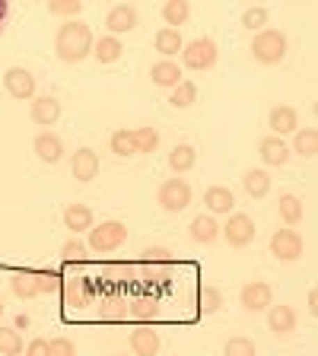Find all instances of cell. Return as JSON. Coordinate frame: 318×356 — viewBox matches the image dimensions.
<instances>
[{"mask_svg":"<svg viewBox=\"0 0 318 356\" xmlns=\"http://www.w3.org/2000/svg\"><path fill=\"white\" fill-rule=\"evenodd\" d=\"M93 42L96 38H93V29L86 22L67 19L58 29V35H54V54L64 64H80V60H86L93 54Z\"/></svg>","mask_w":318,"mask_h":356,"instance_id":"1","label":"cell"},{"mask_svg":"<svg viewBox=\"0 0 318 356\" xmlns=\"http://www.w3.org/2000/svg\"><path fill=\"white\" fill-rule=\"evenodd\" d=\"M252 58L267 67L280 64L287 58V35L280 29H258L252 35Z\"/></svg>","mask_w":318,"mask_h":356,"instance_id":"2","label":"cell"},{"mask_svg":"<svg viewBox=\"0 0 318 356\" xmlns=\"http://www.w3.org/2000/svg\"><path fill=\"white\" fill-rule=\"evenodd\" d=\"M127 242V226L121 220H105L99 226L89 229V242L86 248L96 254H109V252H118L121 245Z\"/></svg>","mask_w":318,"mask_h":356,"instance_id":"3","label":"cell"},{"mask_svg":"<svg viewBox=\"0 0 318 356\" xmlns=\"http://www.w3.org/2000/svg\"><path fill=\"white\" fill-rule=\"evenodd\" d=\"M191 185H188L185 178H169L163 185L156 188V204L166 210V213H182V210L191 204Z\"/></svg>","mask_w":318,"mask_h":356,"instance_id":"4","label":"cell"},{"mask_svg":"<svg viewBox=\"0 0 318 356\" xmlns=\"http://www.w3.org/2000/svg\"><path fill=\"white\" fill-rule=\"evenodd\" d=\"M220 58V48H216L214 38H194L182 48V70H210Z\"/></svg>","mask_w":318,"mask_h":356,"instance_id":"5","label":"cell"},{"mask_svg":"<svg viewBox=\"0 0 318 356\" xmlns=\"http://www.w3.org/2000/svg\"><path fill=\"white\" fill-rule=\"evenodd\" d=\"M220 232L226 238V245L248 248L255 242V220L248 213H230V220H226V226H220Z\"/></svg>","mask_w":318,"mask_h":356,"instance_id":"6","label":"cell"},{"mask_svg":"<svg viewBox=\"0 0 318 356\" xmlns=\"http://www.w3.org/2000/svg\"><path fill=\"white\" fill-rule=\"evenodd\" d=\"M303 248H305V242L296 229H277L274 236H271V254H274L277 261H283V264L303 258Z\"/></svg>","mask_w":318,"mask_h":356,"instance_id":"7","label":"cell"},{"mask_svg":"<svg viewBox=\"0 0 318 356\" xmlns=\"http://www.w3.org/2000/svg\"><path fill=\"white\" fill-rule=\"evenodd\" d=\"M3 86H7V92L13 99H35V86H38V80L32 76V70H26V67H10L7 74H3Z\"/></svg>","mask_w":318,"mask_h":356,"instance_id":"8","label":"cell"},{"mask_svg":"<svg viewBox=\"0 0 318 356\" xmlns=\"http://www.w3.org/2000/svg\"><path fill=\"white\" fill-rule=\"evenodd\" d=\"M137 7L134 3H115V7L105 13V29H109V35H125V32L137 29Z\"/></svg>","mask_w":318,"mask_h":356,"instance_id":"9","label":"cell"},{"mask_svg":"<svg viewBox=\"0 0 318 356\" xmlns=\"http://www.w3.org/2000/svg\"><path fill=\"white\" fill-rule=\"evenodd\" d=\"M239 302H242V309H248V312H264V309H271V302H274V293H271V286H267L264 280H252L242 286Z\"/></svg>","mask_w":318,"mask_h":356,"instance_id":"10","label":"cell"},{"mask_svg":"<svg viewBox=\"0 0 318 356\" xmlns=\"http://www.w3.org/2000/svg\"><path fill=\"white\" fill-rule=\"evenodd\" d=\"M258 156H261V163H264V165L280 169V165L289 163V143L283 140V137L267 134V137H261V140H258Z\"/></svg>","mask_w":318,"mask_h":356,"instance_id":"11","label":"cell"},{"mask_svg":"<svg viewBox=\"0 0 318 356\" xmlns=\"http://www.w3.org/2000/svg\"><path fill=\"white\" fill-rule=\"evenodd\" d=\"M204 207H207L210 216H230L236 213V194L223 185H210L204 191Z\"/></svg>","mask_w":318,"mask_h":356,"instance_id":"12","label":"cell"},{"mask_svg":"<svg viewBox=\"0 0 318 356\" xmlns=\"http://www.w3.org/2000/svg\"><path fill=\"white\" fill-rule=\"evenodd\" d=\"M70 175L77 178V181H93V178L99 175V156L96 149H89V147H80L74 156H70Z\"/></svg>","mask_w":318,"mask_h":356,"instance_id":"13","label":"cell"},{"mask_svg":"<svg viewBox=\"0 0 318 356\" xmlns=\"http://www.w3.org/2000/svg\"><path fill=\"white\" fill-rule=\"evenodd\" d=\"M150 80H153V86L159 89H175L178 83L185 80V70H182V64L178 60H156L153 67H150Z\"/></svg>","mask_w":318,"mask_h":356,"instance_id":"14","label":"cell"},{"mask_svg":"<svg viewBox=\"0 0 318 356\" xmlns=\"http://www.w3.org/2000/svg\"><path fill=\"white\" fill-rule=\"evenodd\" d=\"M32 149H35V156L42 159V163H48V165H54V163H61V159H64V140H61L58 134H51V131L35 134Z\"/></svg>","mask_w":318,"mask_h":356,"instance_id":"15","label":"cell"},{"mask_svg":"<svg viewBox=\"0 0 318 356\" xmlns=\"http://www.w3.org/2000/svg\"><path fill=\"white\" fill-rule=\"evenodd\" d=\"M29 118L35 121L38 127L58 124V118H61V102H58L54 96H35V99H32V105H29Z\"/></svg>","mask_w":318,"mask_h":356,"instance_id":"16","label":"cell"},{"mask_svg":"<svg viewBox=\"0 0 318 356\" xmlns=\"http://www.w3.org/2000/svg\"><path fill=\"white\" fill-rule=\"evenodd\" d=\"M127 341H131V356H156L163 347V337L153 327H134L127 334Z\"/></svg>","mask_w":318,"mask_h":356,"instance_id":"17","label":"cell"},{"mask_svg":"<svg viewBox=\"0 0 318 356\" xmlns=\"http://www.w3.org/2000/svg\"><path fill=\"white\" fill-rule=\"evenodd\" d=\"M267 121H271L274 137H287V134L299 131V111L293 108V105H274L271 115H267Z\"/></svg>","mask_w":318,"mask_h":356,"instance_id":"18","label":"cell"},{"mask_svg":"<svg viewBox=\"0 0 318 356\" xmlns=\"http://www.w3.org/2000/svg\"><path fill=\"white\" fill-rule=\"evenodd\" d=\"M296 325H299V318H296V309H293V305H274V309H267V327L274 334H280V337L293 334Z\"/></svg>","mask_w":318,"mask_h":356,"instance_id":"19","label":"cell"},{"mask_svg":"<svg viewBox=\"0 0 318 356\" xmlns=\"http://www.w3.org/2000/svg\"><path fill=\"white\" fill-rule=\"evenodd\" d=\"M61 289H64V305L67 309H83V305L93 299V293H89V283L83 280V277H64L61 280Z\"/></svg>","mask_w":318,"mask_h":356,"instance_id":"20","label":"cell"},{"mask_svg":"<svg viewBox=\"0 0 318 356\" xmlns=\"http://www.w3.org/2000/svg\"><path fill=\"white\" fill-rule=\"evenodd\" d=\"M188 232H191V238L198 245H210L220 238V222H216V216L210 213H200L191 220V226H188Z\"/></svg>","mask_w":318,"mask_h":356,"instance_id":"21","label":"cell"},{"mask_svg":"<svg viewBox=\"0 0 318 356\" xmlns=\"http://www.w3.org/2000/svg\"><path fill=\"white\" fill-rule=\"evenodd\" d=\"M121 54H125V44H121V38L115 35H99L96 42H93V58L99 60V64H115V60H121Z\"/></svg>","mask_w":318,"mask_h":356,"instance_id":"22","label":"cell"},{"mask_svg":"<svg viewBox=\"0 0 318 356\" xmlns=\"http://www.w3.org/2000/svg\"><path fill=\"white\" fill-rule=\"evenodd\" d=\"M153 48L156 54H163V60H172V54H182V48H185V42H182V32L178 29H159L153 35Z\"/></svg>","mask_w":318,"mask_h":356,"instance_id":"23","label":"cell"},{"mask_svg":"<svg viewBox=\"0 0 318 356\" xmlns=\"http://www.w3.org/2000/svg\"><path fill=\"white\" fill-rule=\"evenodd\" d=\"M242 188H245V194L255 197V200L267 197V194H271V172L267 169H248L242 175Z\"/></svg>","mask_w":318,"mask_h":356,"instance_id":"24","label":"cell"},{"mask_svg":"<svg viewBox=\"0 0 318 356\" xmlns=\"http://www.w3.org/2000/svg\"><path fill=\"white\" fill-rule=\"evenodd\" d=\"M93 210L86 207V204H70V207H64V226L70 232H89L93 229Z\"/></svg>","mask_w":318,"mask_h":356,"instance_id":"25","label":"cell"},{"mask_svg":"<svg viewBox=\"0 0 318 356\" xmlns=\"http://www.w3.org/2000/svg\"><path fill=\"white\" fill-rule=\"evenodd\" d=\"M194 165H198V149H194L191 143H178V147H172L169 169L175 172V175H185V172H191Z\"/></svg>","mask_w":318,"mask_h":356,"instance_id":"26","label":"cell"},{"mask_svg":"<svg viewBox=\"0 0 318 356\" xmlns=\"http://www.w3.org/2000/svg\"><path fill=\"white\" fill-rule=\"evenodd\" d=\"M315 149H318V134H315V127H299V131L293 134L289 153H296L299 159H315Z\"/></svg>","mask_w":318,"mask_h":356,"instance_id":"27","label":"cell"},{"mask_svg":"<svg viewBox=\"0 0 318 356\" xmlns=\"http://www.w3.org/2000/svg\"><path fill=\"white\" fill-rule=\"evenodd\" d=\"M10 289L16 299H35L38 296V283H35V270H13L10 274Z\"/></svg>","mask_w":318,"mask_h":356,"instance_id":"28","label":"cell"},{"mask_svg":"<svg viewBox=\"0 0 318 356\" xmlns=\"http://www.w3.org/2000/svg\"><path fill=\"white\" fill-rule=\"evenodd\" d=\"M277 210H280V220L287 222V229H289V226H296V222H303V216H305L303 200H299L296 194H280Z\"/></svg>","mask_w":318,"mask_h":356,"instance_id":"29","label":"cell"},{"mask_svg":"<svg viewBox=\"0 0 318 356\" xmlns=\"http://www.w3.org/2000/svg\"><path fill=\"white\" fill-rule=\"evenodd\" d=\"M163 19L169 29H178L182 22H188V16H191V3L188 0H169V3H163Z\"/></svg>","mask_w":318,"mask_h":356,"instance_id":"30","label":"cell"},{"mask_svg":"<svg viewBox=\"0 0 318 356\" xmlns=\"http://www.w3.org/2000/svg\"><path fill=\"white\" fill-rule=\"evenodd\" d=\"M109 147L115 156L127 159V156H137V147H134V131H111Z\"/></svg>","mask_w":318,"mask_h":356,"instance_id":"31","label":"cell"},{"mask_svg":"<svg viewBox=\"0 0 318 356\" xmlns=\"http://www.w3.org/2000/svg\"><path fill=\"white\" fill-rule=\"evenodd\" d=\"M134 147H137V153H156L159 149V131L156 127H137L134 131Z\"/></svg>","mask_w":318,"mask_h":356,"instance_id":"32","label":"cell"},{"mask_svg":"<svg viewBox=\"0 0 318 356\" xmlns=\"http://www.w3.org/2000/svg\"><path fill=\"white\" fill-rule=\"evenodd\" d=\"M22 350H26L22 334L13 331V327H0V353L3 356H19Z\"/></svg>","mask_w":318,"mask_h":356,"instance_id":"33","label":"cell"},{"mask_svg":"<svg viewBox=\"0 0 318 356\" xmlns=\"http://www.w3.org/2000/svg\"><path fill=\"white\" fill-rule=\"evenodd\" d=\"M223 353L226 356H255L258 350H255V341L252 337H242V334H232L230 341L223 343Z\"/></svg>","mask_w":318,"mask_h":356,"instance_id":"34","label":"cell"},{"mask_svg":"<svg viewBox=\"0 0 318 356\" xmlns=\"http://www.w3.org/2000/svg\"><path fill=\"white\" fill-rule=\"evenodd\" d=\"M194 99H198V86L191 80H182L172 89V105L175 108H188V105H194Z\"/></svg>","mask_w":318,"mask_h":356,"instance_id":"35","label":"cell"},{"mask_svg":"<svg viewBox=\"0 0 318 356\" xmlns=\"http://www.w3.org/2000/svg\"><path fill=\"white\" fill-rule=\"evenodd\" d=\"M267 19H271V10L267 7H248L242 13V26L245 29H267Z\"/></svg>","mask_w":318,"mask_h":356,"instance_id":"36","label":"cell"},{"mask_svg":"<svg viewBox=\"0 0 318 356\" xmlns=\"http://www.w3.org/2000/svg\"><path fill=\"white\" fill-rule=\"evenodd\" d=\"M89 248L80 242V238H67L64 245H61V258L67 261V264H80V261H86Z\"/></svg>","mask_w":318,"mask_h":356,"instance_id":"37","label":"cell"},{"mask_svg":"<svg viewBox=\"0 0 318 356\" xmlns=\"http://www.w3.org/2000/svg\"><path fill=\"white\" fill-rule=\"evenodd\" d=\"M223 309V293L214 286H204L200 289V312L204 315H216V312Z\"/></svg>","mask_w":318,"mask_h":356,"instance_id":"38","label":"cell"},{"mask_svg":"<svg viewBox=\"0 0 318 356\" xmlns=\"http://www.w3.org/2000/svg\"><path fill=\"white\" fill-rule=\"evenodd\" d=\"M48 13L67 16V19H77V16L83 13V3H80V0H51V3H48Z\"/></svg>","mask_w":318,"mask_h":356,"instance_id":"39","label":"cell"},{"mask_svg":"<svg viewBox=\"0 0 318 356\" xmlns=\"http://www.w3.org/2000/svg\"><path fill=\"white\" fill-rule=\"evenodd\" d=\"M131 315L137 321H153L156 315H159V309H156L153 299H134V302H131Z\"/></svg>","mask_w":318,"mask_h":356,"instance_id":"40","label":"cell"},{"mask_svg":"<svg viewBox=\"0 0 318 356\" xmlns=\"http://www.w3.org/2000/svg\"><path fill=\"white\" fill-rule=\"evenodd\" d=\"M35 283H38V293H54V289H61V274H54V270H35Z\"/></svg>","mask_w":318,"mask_h":356,"instance_id":"41","label":"cell"},{"mask_svg":"<svg viewBox=\"0 0 318 356\" xmlns=\"http://www.w3.org/2000/svg\"><path fill=\"white\" fill-rule=\"evenodd\" d=\"M48 356H77L74 341H67V337H51V341H48Z\"/></svg>","mask_w":318,"mask_h":356,"instance_id":"42","label":"cell"},{"mask_svg":"<svg viewBox=\"0 0 318 356\" xmlns=\"http://www.w3.org/2000/svg\"><path fill=\"white\" fill-rule=\"evenodd\" d=\"M147 264H166V261L172 258V252L169 248H163V245H150V248H143V254H141Z\"/></svg>","mask_w":318,"mask_h":356,"instance_id":"43","label":"cell"},{"mask_svg":"<svg viewBox=\"0 0 318 356\" xmlns=\"http://www.w3.org/2000/svg\"><path fill=\"white\" fill-rule=\"evenodd\" d=\"M26 356H48V341L45 337H35V341L26 343V350H22Z\"/></svg>","mask_w":318,"mask_h":356,"instance_id":"44","label":"cell"},{"mask_svg":"<svg viewBox=\"0 0 318 356\" xmlns=\"http://www.w3.org/2000/svg\"><path fill=\"white\" fill-rule=\"evenodd\" d=\"M7 19H10V3H7V0H0V32H3Z\"/></svg>","mask_w":318,"mask_h":356,"instance_id":"45","label":"cell"},{"mask_svg":"<svg viewBox=\"0 0 318 356\" xmlns=\"http://www.w3.org/2000/svg\"><path fill=\"white\" fill-rule=\"evenodd\" d=\"M0 318H3V302H0Z\"/></svg>","mask_w":318,"mask_h":356,"instance_id":"46","label":"cell"},{"mask_svg":"<svg viewBox=\"0 0 318 356\" xmlns=\"http://www.w3.org/2000/svg\"><path fill=\"white\" fill-rule=\"evenodd\" d=\"M115 356H131V353H115Z\"/></svg>","mask_w":318,"mask_h":356,"instance_id":"47","label":"cell"}]
</instances>
